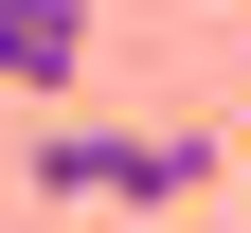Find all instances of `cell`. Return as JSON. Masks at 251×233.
Masks as SVG:
<instances>
[{
  "instance_id": "1",
  "label": "cell",
  "mask_w": 251,
  "mask_h": 233,
  "mask_svg": "<svg viewBox=\"0 0 251 233\" xmlns=\"http://www.w3.org/2000/svg\"><path fill=\"white\" fill-rule=\"evenodd\" d=\"M36 197H90V215L215 197V126H36Z\"/></svg>"
},
{
  "instance_id": "2",
  "label": "cell",
  "mask_w": 251,
  "mask_h": 233,
  "mask_svg": "<svg viewBox=\"0 0 251 233\" xmlns=\"http://www.w3.org/2000/svg\"><path fill=\"white\" fill-rule=\"evenodd\" d=\"M72 72H90V0H0V90H36V108H54Z\"/></svg>"
}]
</instances>
